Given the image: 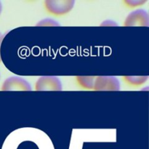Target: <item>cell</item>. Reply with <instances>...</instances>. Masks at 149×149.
I'll return each instance as SVG.
<instances>
[{
	"label": "cell",
	"instance_id": "6da1fadb",
	"mask_svg": "<svg viewBox=\"0 0 149 149\" xmlns=\"http://www.w3.org/2000/svg\"><path fill=\"white\" fill-rule=\"evenodd\" d=\"M74 0H46L44 1L45 10L53 16L68 14L74 8Z\"/></svg>",
	"mask_w": 149,
	"mask_h": 149
},
{
	"label": "cell",
	"instance_id": "7a4b0ae2",
	"mask_svg": "<svg viewBox=\"0 0 149 149\" xmlns=\"http://www.w3.org/2000/svg\"><path fill=\"white\" fill-rule=\"evenodd\" d=\"M120 81L117 77L101 76V77H96L93 90L95 91H118L120 90Z\"/></svg>",
	"mask_w": 149,
	"mask_h": 149
},
{
	"label": "cell",
	"instance_id": "3957f363",
	"mask_svg": "<svg viewBox=\"0 0 149 149\" xmlns=\"http://www.w3.org/2000/svg\"><path fill=\"white\" fill-rule=\"evenodd\" d=\"M62 89V82L57 77H41L35 83V90L36 91H61Z\"/></svg>",
	"mask_w": 149,
	"mask_h": 149
},
{
	"label": "cell",
	"instance_id": "277c9868",
	"mask_svg": "<svg viewBox=\"0 0 149 149\" xmlns=\"http://www.w3.org/2000/svg\"><path fill=\"white\" fill-rule=\"evenodd\" d=\"M32 90L30 83L23 77L13 76L7 78L1 86L3 91H31Z\"/></svg>",
	"mask_w": 149,
	"mask_h": 149
},
{
	"label": "cell",
	"instance_id": "5b68a950",
	"mask_svg": "<svg viewBox=\"0 0 149 149\" xmlns=\"http://www.w3.org/2000/svg\"><path fill=\"white\" fill-rule=\"evenodd\" d=\"M124 26H148L149 16L146 10L138 9L131 12L125 19Z\"/></svg>",
	"mask_w": 149,
	"mask_h": 149
},
{
	"label": "cell",
	"instance_id": "8992f818",
	"mask_svg": "<svg viewBox=\"0 0 149 149\" xmlns=\"http://www.w3.org/2000/svg\"><path fill=\"white\" fill-rule=\"evenodd\" d=\"M124 82L130 87H141L145 84L148 79V76H141V77H132V76H126L122 77Z\"/></svg>",
	"mask_w": 149,
	"mask_h": 149
},
{
	"label": "cell",
	"instance_id": "52a82bcc",
	"mask_svg": "<svg viewBox=\"0 0 149 149\" xmlns=\"http://www.w3.org/2000/svg\"><path fill=\"white\" fill-rule=\"evenodd\" d=\"M96 77H77L76 81L81 88L87 90H93Z\"/></svg>",
	"mask_w": 149,
	"mask_h": 149
},
{
	"label": "cell",
	"instance_id": "ba28073f",
	"mask_svg": "<svg viewBox=\"0 0 149 149\" xmlns=\"http://www.w3.org/2000/svg\"><path fill=\"white\" fill-rule=\"evenodd\" d=\"M146 1V0H125L124 4L129 8H134L143 5Z\"/></svg>",
	"mask_w": 149,
	"mask_h": 149
},
{
	"label": "cell",
	"instance_id": "9c48e42d",
	"mask_svg": "<svg viewBox=\"0 0 149 149\" xmlns=\"http://www.w3.org/2000/svg\"><path fill=\"white\" fill-rule=\"evenodd\" d=\"M36 26H60L58 22L52 18H45L37 23Z\"/></svg>",
	"mask_w": 149,
	"mask_h": 149
},
{
	"label": "cell",
	"instance_id": "30bf717a",
	"mask_svg": "<svg viewBox=\"0 0 149 149\" xmlns=\"http://www.w3.org/2000/svg\"><path fill=\"white\" fill-rule=\"evenodd\" d=\"M100 26H117V24H116V23L115 21H113V20H105V21H103V23L100 24Z\"/></svg>",
	"mask_w": 149,
	"mask_h": 149
},
{
	"label": "cell",
	"instance_id": "8fae6325",
	"mask_svg": "<svg viewBox=\"0 0 149 149\" xmlns=\"http://www.w3.org/2000/svg\"><path fill=\"white\" fill-rule=\"evenodd\" d=\"M4 36H5V34H3L2 33H1V32H0V48H1V42H2ZM1 62V55H0V63Z\"/></svg>",
	"mask_w": 149,
	"mask_h": 149
},
{
	"label": "cell",
	"instance_id": "7c38bea8",
	"mask_svg": "<svg viewBox=\"0 0 149 149\" xmlns=\"http://www.w3.org/2000/svg\"><path fill=\"white\" fill-rule=\"evenodd\" d=\"M1 11H2V4H1V1H0V15H1Z\"/></svg>",
	"mask_w": 149,
	"mask_h": 149
}]
</instances>
